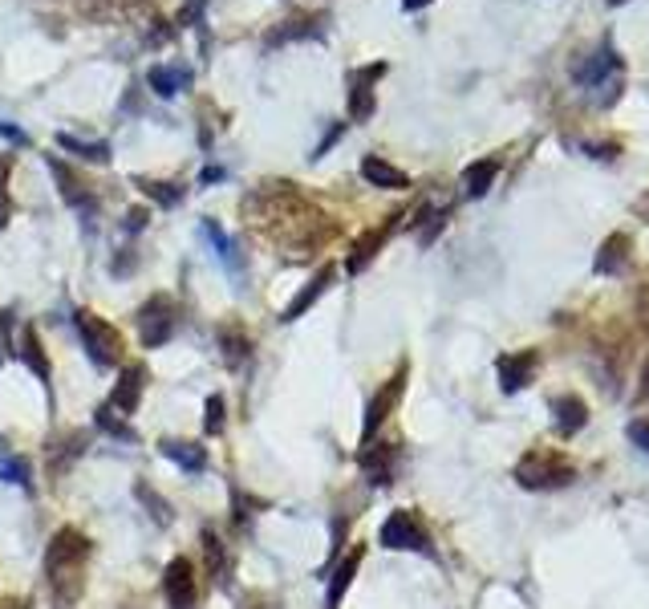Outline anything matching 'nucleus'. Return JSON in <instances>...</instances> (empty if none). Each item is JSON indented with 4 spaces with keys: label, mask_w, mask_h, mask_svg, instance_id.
<instances>
[{
    "label": "nucleus",
    "mask_w": 649,
    "mask_h": 609,
    "mask_svg": "<svg viewBox=\"0 0 649 609\" xmlns=\"http://www.w3.org/2000/svg\"><path fill=\"white\" fill-rule=\"evenodd\" d=\"M203 235H207V240L219 248V256H224V264H227V268H240V256H235V244L227 240V232L215 224V219H203Z\"/></svg>",
    "instance_id": "cd10ccee"
},
{
    "label": "nucleus",
    "mask_w": 649,
    "mask_h": 609,
    "mask_svg": "<svg viewBox=\"0 0 649 609\" xmlns=\"http://www.w3.org/2000/svg\"><path fill=\"white\" fill-rule=\"evenodd\" d=\"M629 438H633V447H641V451L649 455V414H645V419H633L629 422Z\"/></svg>",
    "instance_id": "473e14b6"
},
{
    "label": "nucleus",
    "mask_w": 649,
    "mask_h": 609,
    "mask_svg": "<svg viewBox=\"0 0 649 609\" xmlns=\"http://www.w3.org/2000/svg\"><path fill=\"white\" fill-rule=\"evenodd\" d=\"M0 609H29V597H8L0 601Z\"/></svg>",
    "instance_id": "e433bc0d"
},
{
    "label": "nucleus",
    "mask_w": 649,
    "mask_h": 609,
    "mask_svg": "<svg viewBox=\"0 0 649 609\" xmlns=\"http://www.w3.org/2000/svg\"><path fill=\"white\" fill-rule=\"evenodd\" d=\"M73 325H78L81 346H86L89 362H94L97 370H114V365L122 362V333L114 329L105 317H97V313H89V309H81V313L73 317Z\"/></svg>",
    "instance_id": "7ed1b4c3"
},
{
    "label": "nucleus",
    "mask_w": 649,
    "mask_h": 609,
    "mask_svg": "<svg viewBox=\"0 0 649 609\" xmlns=\"http://www.w3.org/2000/svg\"><path fill=\"white\" fill-rule=\"evenodd\" d=\"M373 89H370V81H361V78H353V89H349V114H353V122H365L373 114Z\"/></svg>",
    "instance_id": "bb28decb"
},
{
    "label": "nucleus",
    "mask_w": 649,
    "mask_h": 609,
    "mask_svg": "<svg viewBox=\"0 0 649 609\" xmlns=\"http://www.w3.org/2000/svg\"><path fill=\"white\" fill-rule=\"evenodd\" d=\"M625 260H629V235H608L605 240V248H600V256H597V272H617V268H625Z\"/></svg>",
    "instance_id": "b1692460"
},
{
    "label": "nucleus",
    "mask_w": 649,
    "mask_h": 609,
    "mask_svg": "<svg viewBox=\"0 0 649 609\" xmlns=\"http://www.w3.org/2000/svg\"><path fill=\"white\" fill-rule=\"evenodd\" d=\"M556 422L564 435H572L576 427H584V406L576 402V398H560L556 402Z\"/></svg>",
    "instance_id": "c756f323"
},
{
    "label": "nucleus",
    "mask_w": 649,
    "mask_h": 609,
    "mask_svg": "<svg viewBox=\"0 0 649 609\" xmlns=\"http://www.w3.org/2000/svg\"><path fill=\"white\" fill-rule=\"evenodd\" d=\"M215 179H224V171H219V167H207V171H203V183H215Z\"/></svg>",
    "instance_id": "58836bf2"
},
{
    "label": "nucleus",
    "mask_w": 649,
    "mask_h": 609,
    "mask_svg": "<svg viewBox=\"0 0 649 609\" xmlns=\"http://www.w3.org/2000/svg\"><path fill=\"white\" fill-rule=\"evenodd\" d=\"M645 394H649V365H645Z\"/></svg>",
    "instance_id": "ea45409f"
},
{
    "label": "nucleus",
    "mask_w": 649,
    "mask_h": 609,
    "mask_svg": "<svg viewBox=\"0 0 649 609\" xmlns=\"http://www.w3.org/2000/svg\"><path fill=\"white\" fill-rule=\"evenodd\" d=\"M203 552H207L211 581H219V589H227V585H232V557H227V544L219 540L211 528H203Z\"/></svg>",
    "instance_id": "4468645a"
},
{
    "label": "nucleus",
    "mask_w": 649,
    "mask_h": 609,
    "mask_svg": "<svg viewBox=\"0 0 649 609\" xmlns=\"http://www.w3.org/2000/svg\"><path fill=\"white\" fill-rule=\"evenodd\" d=\"M402 378H406V370H398L394 378L386 382V386L373 394V402H370V411H365V427H361V438L370 443L373 438V430L381 427V422L389 419V411H394V402H398V394H402Z\"/></svg>",
    "instance_id": "1a4fd4ad"
},
{
    "label": "nucleus",
    "mask_w": 649,
    "mask_h": 609,
    "mask_svg": "<svg viewBox=\"0 0 649 609\" xmlns=\"http://www.w3.org/2000/svg\"><path fill=\"white\" fill-rule=\"evenodd\" d=\"M16 357H21V362L49 386V357H45V346H41V337H37V329H32V325H21V337H16Z\"/></svg>",
    "instance_id": "f8f14e48"
},
{
    "label": "nucleus",
    "mask_w": 649,
    "mask_h": 609,
    "mask_svg": "<svg viewBox=\"0 0 649 609\" xmlns=\"http://www.w3.org/2000/svg\"><path fill=\"white\" fill-rule=\"evenodd\" d=\"M89 552H94V544H89V536L78 532V528L65 524L53 532V540H49V549H45V568H49V585H53L57 601L73 605V601L81 597Z\"/></svg>",
    "instance_id": "f03ea898"
},
{
    "label": "nucleus",
    "mask_w": 649,
    "mask_h": 609,
    "mask_svg": "<svg viewBox=\"0 0 649 609\" xmlns=\"http://www.w3.org/2000/svg\"><path fill=\"white\" fill-rule=\"evenodd\" d=\"M134 495L146 503V508H154V520L159 524H170V508H167V500H162L154 487H146V484H134Z\"/></svg>",
    "instance_id": "7c9ffc66"
},
{
    "label": "nucleus",
    "mask_w": 649,
    "mask_h": 609,
    "mask_svg": "<svg viewBox=\"0 0 649 609\" xmlns=\"http://www.w3.org/2000/svg\"><path fill=\"white\" fill-rule=\"evenodd\" d=\"M57 143H61L65 151H73L78 159L94 162V167H105V162H110V146L105 143H81V138H73V134H57Z\"/></svg>",
    "instance_id": "a878e982"
},
{
    "label": "nucleus",
    "mask_w": 649,
    "mask_h": 609,
    "mask_svg": "<svg viewBox=\"0 0 649 609\" xmlns=\"http://www.w3.org/2000/svg\"><path fill=\"white\" fill-rule=\"evenodd\" d=\"M219 346H224V362L232 365H243V357L251 354V337L243 329H235V325H224V329H219Z\"/></svg>",
    "instance_id": "5701e85b"
},
{
    "label": "nucleus",
    "mask_w": 649,
    "mask_h": 609,
    "mask_svg": "<svg viewBox=\"0 0 649 609\" xmlns=\"http://www.w3.org/2000/svg\"><path fill=\"white\" fill-rule=\"evenodd\" d=\"M532 370H535V354H524V357H503L499 362V382L507 394H516V390H524L527 382H532Z\"/></svg>",
    "instance_id": "412c9836"
},
{
    "label": "nucleus",
    "mask_w": 649,
    "mask_h": 609,
    "mask_svg": "<svg viewBox=\"0 0 649 609\" xmlns=\"http://www.w3.org/2000/svg\"><path fill=\"white\" fill-rule=\"evenodd\" d=\"M146 81H151V89L159 97H175L183 86H191V69H183V65H151Z\"/></svg>",
    "instance_id": "dca6fc26"
},
{
    "label": "nucleus",
    "mask_w": 649,
    "mask_h": 609,
    "mask_svg": "<svg viewBox=\"0 0 649 609\" xmlns=\"http://www.w3.org/2000/svg\"><path fill=\"white\" fill-rule=\"evenodd\" d=\"M361 467L365 475H370V484H394V447L389 443H378V451L373 447H365L361 451Z\"/></svg>",
    "instance_id": "f3484780"
},
{
    "label": "nucleus",
    "mask_w": 649,
    "mask_h": 609,
    "mask_svg": "<svg viewBox=\"0 0 649 609\" xmlns=\"http://www.w3.org/2000/svg\"><path fill=\"white\" fill-rule=\"evenodd\" d=\"M613 73H621V57H617V49L608 45V41H600L592 53H580L572 61V81L576 86H584V89L605 86Z\"/></svg>",
    "instance_id": "39448f33"
},
{
    "label": "nucleus",
    "mask_w": 649,
    "mask_h": 609,
    "mask_svg": "<svg viewBox=\"0 0 649 609\" xmlns=\"http://www.w3.org/2000/svg\"><path fill=\"white\" fill-rule=\"evenodd\" d=\"M142 386H146V365L142 362L122 365L118 382H114V394H110V406L122 414V419L138 411V402H142Z\"/></svg>",
    "instance_id": "6e6552de"
},
{
    "label": "nucleus",
    "mask_w": 649,
    "mask_h": 609,
    "mask_svg": "<svg viewBox=\"0 0 649 609\" xmlns=\"http://www.w3.org/2000/svg\"><path fill=\"white\" fill-rule=\"evenodd\" d=\"M146 219H151V211H146V208H130L126 211V232H142Z\"/></svg>",
    "instance_id": "72a5a7b5"
},
{
    "label": "nucleus",
    "mask_w": 649,
    "mask_h": 609,
    "mask_svg": "<svg viewBox=\"0 0 649 609\" xmlns=\"http://www.w3.org/2000/svg\"><path fill=\"white\" fill-rule=\"evenodd\" d=\"M426 5H430V0H402L406 13H418V8H426Z\"/></svg>",
    "instance_id": "4c0bfd02"
},
{
    "label": "nucleus",
    "mask_w": 649,
    "mask_h": 609,
    "mask_svg": "<svg viewBox=\"0 0 649 609\" xmlns=\"http://www.w3.org/2000/svg\"><path fill=\"white\" fill-rule=\"evenodd\" d=\"M243 219H251L256 227H264L268 235H276L288 248H305L308 240L316 244L313 227L321 224L316 208H308L292 183H264L260 191H251L243 199Z\"/></svg>",
    "instance_id": "f257e3e1"
},
{
    "label": "nucleus",
    "mask_w": 649,
    "mask_h": 609,
    "mask_svg": "<svg viewBox=\"0 0 649 609\" xmlns=\"http://www.w3.org/2000/svg\"><path fill=\"white\" fill-rule=\"evenodd\" d=\"M162 593H167L170 609H195L199 601V581H195V565L187 557H175L162 573Z\"/></svg>",
    "instance_id": "423d86ee"
},
{
    "label": "nucleus",
    "mask_w": 649,
    "mask_h": 609,
    "mask_svg": "<svg viewBox=\"0 0 649 609\" xmlns=\"http://www.w3.org/2000/svg\"><path fill=\"white\" fill-rule=\"evenodd\" d=\"M608 5H625V0H608Z\"/></svg>",
    "instance_id": "a19ab883"
},
{
    "label": "nucleus",
    "mask_w": 649,
    "mask_h": 609,
    "mask_svg": "<svg viewBox=\"0 0 649 609\" xmlns=\"http://www.w3.org/2000/svg\"><path fill=\"white\" fill-rule=\"evenodd\" d=\"M516 479L524 487H560L572 479V471L568 467H548V459H540V455H532V459H524L516 467Z\"/></svg>",
    "instance_id": "9b49d317"
},
{
    "label": "nucleus",
    "mask_w": 649,
    "mask_h": 609,
    "mask_svg": "<svg viewBox=\"0 0 649 609\" xmlns=\"http://www.w3.org/2000/svg\"><path fill=\"white\" fill-rule=\"evenodd\" d=\"M162 455L175 459L183 471H203L207 467V451H203L199 443H178V438H167V443H162Z\"/></svg>",
    "instance_id": "4be33fe9"
},
{
    "label": "nucleus",
    "mask_w": 649,
    "mask_h": 609,
    "mask_svg": "<svg viewBox=\"0 0 649 609\" xmlns=\"http://www.w3.org/2000/svg\"><path fill=\"white\" fill-rule=\"evenodd\" d=\"M134 187L146 195L151 203H159V208H178L187 195L183 183H167V179H146V175H134Z\"/></svg>",
    "instance_id": "a211bd4d"
},
{
    "label": "nucleus",
    "mask_w": 649,
    "mask_h": 609,
    "mask_svg": "<svg viewBox=\"0 0 649 609\" xmlns=\"http://www.w3.org/2000/svg\"><path fill=\"white\" fill-rule=\"evenodd\" d=\"M49 171H53V179L61 183V199L69 203V208H89V203H94V199H89V191L81 187V179L73 175L61 159H53V154H49Z\"/></svg>",
    "instance_id": "6ab92c4d"
},
{
    "label": "nucleus",
    "mask_w": 649,
    "mask_h": 609,
    "mask_svg": "<svg viewBox=\"0 0 649 609\" xmlns=\"http://www.w3.org/2000/svg\"><path fill=\"white\" fill-rule=\"evenodd\" d=\"M381 544L386 549H414V552H430V540L426 532L418 528V520L410 516V512H389V520L381 524Z\"/></svg>",
    "instance_id": "0eeeda50"
},
{
    "label": "nucleus",
    "mask_w": 649,
    "mask_h": 609,
    "mask_svg": "<svg viewBox=\"0 0 649 609\" xmlns=\"http://www.w3.org/2000/svg\"><path fill=\"white\" fill-rule=\"evenodd\" d=\"M333 276H337V268H333V264L316 268V276H313V281H308L305 289H300L297 297L288 300V309H284V313H280V321H297V317H305L308 309H313L316 300L324 297V289H329V284H333Z\"/></svg>",
    "instance_id": "9d476101"
},
{
    "label": "nucleus",
    "mask_w": 649,
    "mask_h": 609,
    "mask_svg": "<svg viewBox=\"0 0 649 609\" xmlns=\"http://www.w3.org/2000/svg\"><path fill=\"white\" fill-rule=\"evenodd\" d=\"M361 179H365V183H373V187H389V191H402V187H410L406 171H398L394 162L378 159V154L361 159Z\"/></svg>",
    "instance_id": "ddd939ff"
},
{
    "label": "nucleus",
    "mask_w": 649,
    "mask_h": 609,
    "mask_svg": "<svg viewBox=\"0 0 649 609\" xmlns=\"http://www.w3.org/2000/svg\"><path fill=\"white\" fill-rule=\"evenodd\" d=\"M94 422H97V427H102V430H105V435H110V438H122V443H138V435H134V430H130V422L122 419V414L114 411L110 402H105V406H97Z\"/></svg>",
    "instance_id": "393cba45"
},
{
    "label": "nucleus",
    "mask_w": 649,
    "mask_h": 609,
    "mask_svg": "<svg viewBox=\"0 0 649 609\" xmlns=\"http://www.w3.org/2000/svg\"><path fill=\"white\" fill-rule=\"evenodd\" d=\"M0 134L13 138V143H21V146H29V134H24V130H16V126H5V122H0Z\"/></svg>",
    "instance_id": "c9c22d12"
},
{
    "label": "nucleus",
    "mask_w": 649,
    "mask_h": 609,
    "mask_svg": "<svg viewBox=\"0 0 649 609\" xmlns=\"http://www.w3.org/2000/svg\"><path fill=\"white\" fill-rule=\"evenodd\" d=\"M495 175H499V162H495V159L471 162V167L462 171V195H467V199H483V195L491 191Z\"/></svg>",
    "instance_id": "2eb2a0df"
},
{
    "label": "nucleus",
    "mask_w": 649,
    "mask_h": 609,
    "mask_svg": "<svg viewBox=\"0 0 649 609\" xmlns=\"http://www.w3.org/2000/svg\"><path fill=\"white\" fill-rule=\"evenodd\" d=\"M8 175H13V154H0V195L8 191Z\"/></svg>",
    "instance_id": "f704fd0d"
},
{
    "label": "nucleus",
    "mask_w": 649,
    "mask_h": 609,
    "mask_svg": "<svg viewBox=\"0 0 649 609\" xmlns=\"http://www.w3.org/2000/svg\"><path fill=\"white\" fill-rule=\"evenodd\" d=\"M0 479H5V484L29 487V463H24L21 455H13V451H5V447H0Z\"/></svg>",
    "instance_id": "c85d7f7f"
},
{
    "label": "nucleus",
    "mask_w": 649,
    "mask_h": 609,
    "mask_svg": "<svg viewBox=\"0 0 649 609\" xmlns=\"http://www.w3.org/2000/svg\"><path fill=\"white\" fill-rule=\"evenodd\" d=\"M203 430H207V435L224 430V394H211L207 402H203Z\"/></svg>",
    "instance_id": "2f4dec72"
},
{
    "label": "nucleus",
    "mask_w": 649,
    "mask_h": 609,
    "mask_svg": "<svg viewBox=\"0 0 649 609\" xmlns=\"http://www.w3.org/2000/svg\"><path fill=\"white\" fill-rule=\"evenodd\" d=\"M389 227H394V224H386V227H373V232H365L361 240L353 244V252H349V260H345V268H349V272H365V264H370V260L378 256V248H381V244H386Z\"/></svg>",
    "instance_id": "aec40b11"
},
{
    "label": "nucleus",
    "mask_w": 649,
    "mask_h": 609,
    "mask_svg": "<svg viewBox=\"0 0 649 609\" xmlns=\"http://www.w3.org/2000/svg\"><path fill=\"white\" fill-rule=\"evenodd\" d=\"M175 325H178V309L167 292H154L142 309H138V333H142V346L146 349H159L175 337Z\"/></svg>",
    "instance_id": "20e7f679"
}]
</instances>
